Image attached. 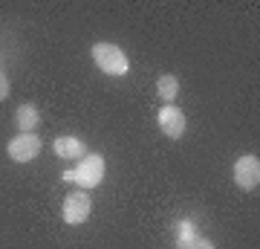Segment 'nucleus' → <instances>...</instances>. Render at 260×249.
Here are the masks:
<instances>
[{
    "mask_svg": "<svg viewBox=\"0 0 260 249\" xmlns=\"http://www.w3.org/2000/svg\"><path fill=\"white\" fill-rule=\"evenodd\" d=\"M177 249H214V243L208 238H203L200 232H194V235H182V238H177Z\"/></svg>",
    "mask_w": 260,
    "mask_h": 249,
    "instance_id": "9d476101",
    "label": "nucleus"
},
{
    "mask_svg": "<svg viewBox=\"0 0 260 249\" xmlns=\"http://www.w3.org/2000/svg\"><path fill=\"white\" fill-rule=\"evenodd\" d=\"M159 128H162L165 136L179 139L185 133V113L179 110V107H174V104H165V107L159 110Z\"/></svg>",
    "mask_w": 260,
    "mask_h": 249,
    "instance_id": "423d86ee",
    "label": "nucleus"
},
{
    "mask_svg": "<svg viewBox=\"0 0 260 249\" xmlns=\"http://www.w3.org/2000/svg\"><path fill=\"white\" fill-rule=\"evenodd\" d=\"M90 212H93V200L87 197V191L70 194L64 200V206H61V217H64V223H70V226H81V223L90 217Z\"/></svg>",
    "mask_w": 260,
    "mask_h": 249,
    "instance_id": "7ed1b4c3",
    "label": "nucleus"
},
{
    "mask_svg": "<svg viewBox=\"0 0 260 249\" xmlns=\"http://www.w3.org/2000/svg\"><path fill=\"white\" fill-rule=\"evenodd\" d=\"M41 148H44V142H41L35 133H18L15 139H9L6 154H9L15 162H32V159L41 154Z\"/></svg>",
    "mask_w": 260,
    "mask_h": 249,
    "instance_id": "20e7f679",
    "label": "nucleus"
},
{
    "mask_svg": "<svg viewBox=\"0 0 260 249\" xmlns=\"http://www.w3.org/2000/svg\"><path fill=\"white\" fill-rule=\"evenodd\" d=\"M156 90H159V96H162V102H174L179 96V78L177 75H162L156 81Z\"/></svg>",
    "mask_w": 260,
    "mask_h": 249,
    "instance_id": "1a4fd4ad",
    "label": "nucleus"
},
{
    "mask_svg": "<svg viewBox=\"0 0 260 249\" xmlns=\"http://www.w3.org/2000/svg\"><path fill=\"white\" fill-rule=\"evenodd\" d=\"M38 125H41V110H38L35 104H20L18 110H15V128L20 133H32Z\"/></svg>",
    "mask_w": 260,
    "mask_h": 249,
    "instance_id": "6e6552de",
    "label": "nucleus"
},
{
    "mask_svg": "<svg viewBox=\"0 0 260 249\" xmlns=\"http://www.w3.org/2000/svg\"><path fill=\"white\" fill-rule=\"evenodd\" d=\"M52 151H55L61 159H81L84 154H87L84 142L75 139V136H58L55 142H52Z\"/></svg>",
    "mask_w": 260,
    "mask_h": 249,
    "instance_id": "0eeeda50",
    "label": "nucleus"
},
{
    "mask_svg": "<svg viewBox=\"0 0 260 249\" xmlns=\"http://www.w3.org/2000/svg\"><path fill=\"white\" fill-rule=\"evenodd\" d=\"M9 96V78H6V73L0 70V99H6Z\"/></svg>",
    "mask_w": 260,
    "mask_h": 249,
    "instance_id": "9b49d317",
    "label": "nucleus"
},
{
    "mask_svg": "<svg viewBox=\"0 0 260 249\" xmlns=\"http://www.w3.org/2000/svg\"><path fill=\"white\" fill-rule=\"evenodd\" d=\"M234 183L246 188V191H254L260 185V159L254 154H243L234 162Z\"/></svg>",
    "mask_w": 260,
    "mask_h": 249,
    "instance_id": "39448f33",
    "label": "nucleus"
},
{
    "mask_svg": "<svg viewBox=\"0 0 260 249\" xmlns=\"http://www.w3.org/2000/svg\"><path fill=\"white\" fill-rule=\"evenodd\" d=\"M102 180H104V157L102 154H84L73 171V183H78L81 191H87V188L102 185Z\"/></svg>",
    "mask_w": 260,
    "mask_h": 249,
    "instance_id": "f03ea898",
    "label": "nucleus"
},
{
    "mask_svg": "<svg viewBox=\"0 0 260 249\" xmlns=\"http://www.w3.org/2000/svg\"><path fill=\"white\" fill-rule=\"evenodd\" d=\"M93 61H95V67L107 75H124L130 70L127 56H124L116 44H95L93 46Z\"/></svg>",
    "mask_w": 260,
    "mask_h": 249,
    "instance_id": "f257e3e1",
    "label": "nucleus"
}]
</instances>
